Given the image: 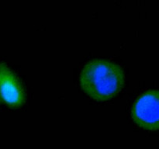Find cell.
I'll return each instance as SVG.
<instances>
[{"label": "cell", "instance_id": "3957f363", "mask_svg": "<svg viewBox=\"0 0 159 149\" xmlns=\"http://www.w3.org/2000/svg\"><path fill=\"white\" fill-rule=\"evenodd\" d=\"M0 101L12 107H20L25 101L23 86L15 73L0 63Z\"/></svg>", "mask_w": 159, "mask_h": 149}, {"label": "cell", "instance_id": "6da1fadb", "mask_svg": "<svg viewBox=\"0 0 159 149\" xmlns=\"http://www.w3.org/2000/svg\"><path fill=\"white\" fill-rule=\"evenodd\" d=\"M125 75L120 65L107 60H93L82 69L81 86L95 100L106 101L114 97L124 86Z\"/></svg>", "mask_w": 159, "mask_h": 149}, {"label": "cell", "instance_id": "7a4b0ae2", "mask_svg": "<svg viewBox=\"0 0 159 149\" xmlns=\"http://www.w3.org/2000/svg\"><path fill=\"white\" fill-rule=\"evenodd\" d=\"M132 118L143 129L159 130V91L150 90L140 96L131 110Z\"/></svg>", "mask_w": 159, "mask_h": 149}]
</instances>
